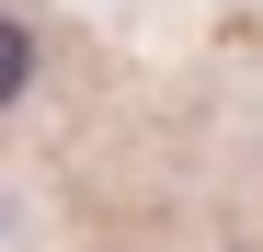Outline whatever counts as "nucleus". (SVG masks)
Returning a JSON list of instances; mask_svg holds the SVG:
<instances>
[{
	"label": "nucleus",
	"instance_id": "f257e3e1",
	"mask_svg": "<svg viewBox=\"0 0 263 252\" xmlns=\"http://www.w3.org/2000/svg\"><path fill=\"white\" fill-rule=\"evenodd\" d=\"M23 80H34V34H23L12 12H0V103H12V92H23Z\"/></svg>",
	"mask_w": 263,
	"mask_h": 252
}]
</instances>
